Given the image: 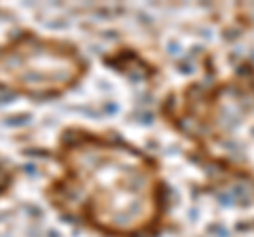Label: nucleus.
Returning a JSON list of instances; mask_svg holds the SVG:
<instances>
[{"instance_id":"nucleus-1","label":"nucleus","mask_w":254,"mask_h":237,"mask_svg":"<svg viewBox=\"0 0 254 237\" xmlns=\"http://www.w3.org/2000/svg\"><path fill=\"white\" fill-rule=\"evenodd\" d=\"M43 199L62 223L98 237H163L174 191L155 153L110 127L68 123L47 151Z\"/></svg>"},{"instance_id":"nucleus-2","label":"nucleus","mask_w":254,"mask_h":237,"mask_svg":"<svg viewBox=\"0 0 254 237\" xmlns=\"http://www.w3.org/2000/svg\"><path fill=\"white\" fill-rule=\"evenodd\" d=\"M157 117L203 174L254 197V61L182 81L159 98Z\"/></svg>"},{"instance_id":"nucleus-3","label":"nucleus","mask_w":254,"mask_h":237,"mask_svg":"<svg viewBox=\"0 0 254 237\" xmlns=\"http://www.w3.org/2000/svg\"><path fill=\"white\" fill-rule=\"evenodd\" d=\"M89 72L91 59L66 36L17 28L0 38V96L53 102L76 91Z\"/></svg>"},{"instance_id":"nucleus-4","label":"nucleus","mask_w":254,"mask_h":237,"mask_svg":"<svg viewBox=\"0 0 254 237\" xmlns=\"http://www.w3.org/2000/svg\"><path fill=\"white\" fill-rule=\"evenodd\" d=\"M19 176H21L19 165H15L11 159L0 155V201L6 199L15 191V186L19 182Z\"/></svg>"}]
</instances>
